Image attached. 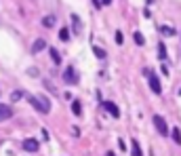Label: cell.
I'll list each match as a JSON object with an SVG mask.
<instances>
[{
	"label": "cell",
	"instance_id": "12",
	"mask_svg": "<svg viewBox=\"0 0 181 156\" xmlns=\"http://www.w3.org/2000/svg\"><path fill=\"white\" fill-rule=\"evenodd\" d=\"M171 137L175 139V144H177V146H181V131H179L177 127H175V129L171 131Z\"/></svg>",
	"mask_w": 181,
	"mask_h": 156
},
{
	"label": "cell",
	"instance_id": "19",
	"mask_svg": "<svg viewBox=\"0 0 181 156\" xmlns=\"http://www.w3.org/2000/svg\"><path fill=\"white\" fill-rule=\"evenodd\" d=\"M93 53H95V57H97V59H105V51H103L101 47H95V49H93Z\"/></svg>",
	"mask_w": 181,
	"mask_h": 156
},
{
	"label": "cell",
	"instance_id": "8",
	"mask_svg": "<svg viewBox=\"0 0 181 156\" xmlns=\"http://www.w3.org/2000/svg\"><path fill=\"white\" fill-rule=\"evenodd\" d=\"M44 49H47V40H44V38L34 40V44H32V53H40V51H44Z\"/></svg>",
	"mask_w": 181,
	"mask_h": 156
},
{
	"label": "cell",
	"instance_id": "25",
	"mask_svg": "<svg viewBox=\"0 0 181 156\" xmlns=\"http://www.w3.org/2000/svg\"><path fill=\"white\" fill-rule=\"evenodd\" d=\"M179 95H181V89H179Z\"/></svg>",
	"mask_w": 181,
	"mask_h": 156
},
{
	"label": "cell",
	"instance_id": "15",
	"mask_svg": "<svg viewBox=\"0 0 181 156\" xmlns=\"http://www.w3.org/2000/svg\"><path fill=\"white\" fill-rule=\"evenodd\" d=\"M133 38H135V42H137L139 47H143V44H145V38L141 36V32H135V34H133Z\"/></svg>",
	"mask_w": 181,
	"mask_h": 156
},
{
	"label": "cell",
	"instance_id": "20",
	"mask_svg": "<svg viewBox=\"0 0 181 156\" xmlns=\"http://www.w3.org/2000/svg\"><path fill=\"white\" fill-rule=\"evenodd\" d=\"M23 95H26L23 91H15V93L11 95V101H19V99H21V97H23Z\"/></svg>",
	"mask_w": 181,
	"mask_h": 156
},
{
	"label": "cell",
	"instance_id": "16",
	"mask_svg": "<svg viewBox=\"0 0 181 156\" xmlns=\"http://www.w3.org/2000/svg\"><path fill=\"white\" fill-rule=\"evenodd\" d=\"M160 34H164V36H175V30L169 28V26H160Z\"/></svg>",
	"mask_w": 181,
	"mask_h": 156
},
{
	"label": "cell",
	"instance_id": "14",
	"mask_svg": "<svg viewBox=\"0 0 181 156\" xmlns=\"http://www.w3.org/2000/svg\"><path fill=\"white\" fill-rule=\"evenodd\" d=\"M59 38H61L63 42H67V40H70V30H67V28H61V30H59Z\"/></svg>",
	"mask_w": 181,
	"mask_h": 156
},
{
	"label": "cell",
	"instance_id": "22",
	"mask_svg": "<svg viewBox=\"0 0 181 156\" xmlns=\"http://www.w3.org/2000/svg\"><path fill=\"white\" fill-rule=\"evenodd\" d=\"M101 4H112V0H99Z\"/></svg>",
	"mask_w": 181,
	"mask_h": 156
},
{
	"label": "cell",
	"instance_id": "1",
	"mask_svg": "<svg viewBox=\"0 0 181 156\" xmlns=\"http://www.w3.org/2000/svg\"><path fill=\"white\" fill-rule=\"evenodd\" d=\"M30 101H32V105L38 110L40 114H49V112H51V101H49V97H44V95H30Z\"/></svg>",
	"mask_w": 181,
	"mask_h": 156
},
{
	"label": "cell",
	"instance_id": "11",
	"mask_svg": "<svg viewBox=\"0 0 181 156\" xmlns=\"http://www.w3.org/2000/svg\"><path fill=\"white\" fill-rule=\"evenodd\" d=\"M72 112H74L76 116H80V114H82V105H80V101H78V99H74V101H72Z\"/></svg>",
	"mask_w": 181,
	"mask_h": 156
},
{
	"label": "cell",
	"instance_id": "5",
	"mask_svg": "<svg viewBox=\"0 0 181 156\" xmlns=\"http://www.w3.org/2000/svg\"><path fill=\"white\" fill-rule=\"evenodd\" d=\"M154 127L158 129V133H160V135H166V133H169V127H166V120L162 118V116H154Z\"/></svg>",
	"mask_w": 181,
	"mask_h": 156
},
{
	"label": "cell",
	"instance_id": "10",
	"mask_svg": "<svg viewBox=\"0 0 181 156\" xmlns=\"http://www.w3.org/2000/svg\"><path fill=\"white\" fill-rule=\"evenodd\" d=\"M131 156H143L139 141H135V139H133V144H131Z\"/></svg>",
	"mask_w": 181,
	"mask_h": 156
},
{
	"label": "cell",
	"instance_id": "13",
	"mask_svg": "<svg viewBox=\"0 0 181 156\" xmlns=\"http://www.w3.org/2000/svg\"><path fill=\"white\" fill-rule=\"evenodd\" d=\"M42 26H44V28H53V26H55V17H53V15H47V17L42 19Z\"/></svg>",
	"mask_w": 181,
	"mask_h": 156
},
{
	"label": "cell",
	"instance_id": "18",
	"mask_svg": "<svg viewBox=\"0 0 181 156\" xmlns=\"http://www.w3.org/2000/svg\"><path fill=\"white\" fill-rule=\"evenodd\" d=\"M158 57H160V59H166V49H164L162 42H158Z\"/></svg>",
	"mask_w": 181,
	"mask_h": 156
},
{
	"label": "cell",
	"instance_id": "7",
	"mask_svg": "<svg viewBox=\"0 0 181 156\" xmlns=\"http://www.w3.org/2000/svg\"><path fill=\"white\" fill-rule=\"evenodd\" d=\"M13 116V110L7 105V103H0V122H2V120H9Z\"/></svg>",
	"mask_w": 181,
	"mask_h": 156
},
{
	"label": "cell",
	"instance_id": "9",
	"mask_svg": "<svg viewBox=\"0 0 181 156\" xmlns=\"http://www.w3.org/2000/svg\"><path fill=\"white\" fill-rule=\"evenodd\" d=\"M70 19H72L74 34H80V32H82V21H80V17H78V15H70Z\"/></svg>",
	"mask_w": 181,
	"mask_h": 156
},
{
	"label": "cell",
	"instance_id": "21",
	"mask_svg": "<svg viewBox=\"0 0 181 156\" xmlns=\"http://www.w3.org/2000/svg\"><path fill=\"white\" fill-rule=\"evenodd\" d=\"M114 40H116V44H122V42H124V36H122V32H120V30L116 32V36H114Z\"/></svg>",
	"mask_w": 181,
	"mask_h": 156
},
{
	"label": "cell",
	"instance_id": "24",
	"mask_svg": "<svg viewBox=\"0 0 181 156\" xmlns=\"http://www.w3.org/2000/svg\"><path fill=\"white\" fill-rule=\"evenodd\" d=\"M105 156H116V154H114V152H109V150H107V154H105Z\"/></svg>",
	"mask_w": 181,
	"mask_h": 156
},
{
	"label": "cell",
	"instance_id": "23",
	"mask_svg": "<svg viewBox=\"0 0 181 156\" xmlns=\"http://www.w3.org/2000/svg\"><path fill=\"white\" fill-rule=\"evenodd\" d=\"M93 4H95V7H97V9H99V7H101V2H99V0H93Z\"/></svg>",
	"mask_w": 181,
	"mask_h": 156
},
{
	"label": "cell",
	"instance_id": "3",
	"mask_svg": "<svg viewBox=\"0 0 181 156\" xmlns=\"http://www.w3.org/2000/svg\"><path fill=\"white\" fill-rule=\"evenodd\" d=\"M63 80H65L67 84H74V82H78V72L74 70V65L65 68V72H63Z\"/></svg>",
	"mask_w": 181,
	"mask_h": 156
},
{
	"label": "cell",
	"instance_id": "17",
	"mask_svg": "<svg viewBox=\"0 0 181 156\" xmlns=\"http://www.w3.org/2000/svg\"><path fill=\"white\" fill-rule=\"evenodd\" d=\"M49 53H51V59H53L55 63H61V55L57 53V49H49Z\"/></svg>",
	"mask_w": 181,
	"mask_h": 156
},
{
	"label": "cell",
	"instance_id": "2",
	"mask_svg": "<svg viewBox=\"0 0 181 156\" xmlns=\"http://www.w3.org/2000/svg\"><path fill=\"white\" fill-rule=\"evenodd\" d=\"M145 72V76H147V80H150V89H152V93H156V95H160L162 93V84H160V80H158V76L152 72V70H143Z\"/></svg>",
	"mask_w": 181,
	"mask_h": 156
},
{
	"label": "cell",
	"instance_id": "4",
	"mask_svg": "<svg viewBox=\"0 0 181 156\" xmlns=\"http://www.w3.org/2000/svg\"><path fill=\"white\" fill-rule=\"evenodd\" d=\"M21 148H23V152H38L40 144H38V139H34V137H28V139H23Z\"/></svg>",
	"mask_w": 181,
	"mask_h": 156
},
{
	"label": "cell",
	"instance_id": "6",
	"mask_svg": "<svg viewBox=\"0 0 181 156\" xmlns=\"http://www.w3.org/2000/svg\"><path fill=\"white\" fill-rule=\"evenodd\" d=\"M103 108L112 114V118H120V110H118V105L114 101H103Z\"/></svg>",
	"mask_w": 181,
	"mask_h": 156
}]
</instances>
